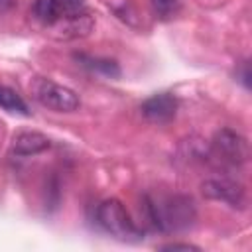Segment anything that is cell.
I'll return each instance as SVG.
<instances>
[{
    "label": "cell",
    "mask_w": 252,
    "mask_h": 252,
    "mask_svg": "<svg viewBox=\"0 0 252 252\" xmlns=\"http://www.w3.org/2000/svg\"><path fill=\"white\" fill-rule=\"evenodd\" d=\"M159 248L161 250H199V246L189 244V242H169V244H163Z\"/></svg>",
    "instance_id": "obj_12"
},
{
    "label": "cell",
    "mask_w": 252,
    "mask_h": 252,
    "mask_svg": "<svg viewBox=\"0 0 252 252\" xmlns=\"http://www.w3.org/2000/svg\"><path fill=\"white\" fill-rule=\"evenodd\" d=\"M96 222L104 232L122 242H136L142 238V230L118 199H106L96 207Z\"/></svg>",
    "instance_id": "obj_2"
},
{
    "label": "cell",
    "mask_w": 252,
    "mask_h": 252,
    "mask_svg": "<svg viewBox=\"0 0 252 252\" xmlns=\"http://www.w3.org/2000/svg\"><path fill=\"white\" fill-rule=\"evenodd\" d=\"M0 106L12 114H22V116H30V108L26 104V100L10 87L0 85Z\"/></svg>",
    "instance_id": "obj_9"
},
{
    "label": "cell",
    "mask_w": 252,
    "mask_h": 252,
    "mask_svg": "<svg viewBox=\"0 0 252 252\" xmlns=\"http://www.w3.org/2000/svg\"><path fill=\"white\" fill-rule=\"evenodd\" d=\"M49 146H51V142H49L47 136H43L41 132L26 130V132H20V134L14 136L12 152H14L16 156L28 158V156H35V154L45 152Z\"/></svg>",
    "instance_id": "obj_8"
},
{
    "label": "cell",
    "mask_w": 252,
    "mask_h": 252,
    "mask_svg": "<svg viewBox=\"0 0 252 252\" xmlns=\"http://www.w3.org/2000/svg\"><path fill=\"white\" fill-rule=\"evenodd\" d=\"M140 110L146 120H150L154 124H167L169 120H173V116L177 112V98L171 93H158V94L146 98L142 102Z\"/></svg>",
    "instance_id": "obj_7"
},
{
    "label": "cell",
    "mask_w": 252,
    "mask_h": 252,
    "mask_svg": "<svg viewBox=\"0 0 252 252\" xmlns=\"http://www.w3.org/2000/svg\"><path fill=\"white\" fill-rule=\"evenodd\" d=\"M201 191L207 199L213 201H222L230 207H238L244 209L246 205V193L244 187L238 181H232L228 177H215V179H207L201 183Z\"/></svg>",
    "instance_id": "obj_6"
},
{
    "label": "cell",
    "mask_w": 252,
    "mask_h": 252,
    "mask_svg": "<svg viewBox=\"0 0 252 252\" xmlns=\"http://www.w3.org/2000/svg\"><path fill=\"white\" fill-rule=\"evenodd\" d=\"M32 12L45 26H55L63 20L77 18L87 12L85 0H33Z\"/></svg>",
    "instance_id": "obj_4"
},
{
    "label": "cell",
    "mask_w": 252,
    "mask_h": 252,
    "mask_svg": "<svg viewBox=\"0 0 252 252\" xmlns=\"http://www.w3.org/2000/svg\"><path fill=\"white\" fill-rule=\"evenodd\" d=\"M152 8H154V14L158 18L169 20L179 12L181 2L179 0H152Z\"/></svg>",
    "instance_id": "obj_11"
},
{
    "label": "cell",
    "mask_w": 252,
    "mask_h": 252,
    "mask_svg": "<svg viewBox=\"0 0 252 252\" xmlns=\"http://www.w3.org/2000/svg\"><path fill=\"white\" fill-rule=\"evenodd\" d=\"M77 59L89 67L91 71H96V73H102L106 77H118L120 71H118V65L114 61H108V59H98V57H89V55H77Z\"/></svg>",
    "instance_id": "obj_10"
},
{
    "label": "cell",
    "mask_w": 252,
    "mask_h": 252,
    "mask_svg": "<svg viewBox=\"0 0 252 252\" xmlns=\"http://www.w3.org/2000/svg\"><path fill=\"white\" fill-rule=\"evenodd\" d=\"M211 148H213L215 158H219L222 163H230V165H240L250 156L246 138H242L240 134H236L234 130H228V128H222L215 134Z\"/></svg>",
    "instance_id": "obj_5"
},
{
    "label": "cell",
    "mask_w": 252,
    "mask_h": 252,
    "mask_svg": "<svg viewBox=\"0 0 252 252\" xmlns=\"http://www.w3.org/2000/svg\"><path fill=\"white\" fill-rule=\"evenodd\" d=\"M146 211L150 222L161 232L183 230L195 220L193 201L185 195L167 197H146Z\"/></svg>",
    "instance_id": "obj_1"
},
{
    "label": "cell",
    "mask_w": 252,
    "mask_h": 252,
    "mask_svg": "<svg viewBox=\"0 0 252 252\" xmlns=\"http://www.w3.org/2000/svg\"><path fill=\"white\" fill-rule=\"evenodd\" d=\"M30 93L41 106L51 108L55 112H73L81 104L75 91H71L69 87H63L51 79H45V77L32 79Z\"/></svg>",
    "instance_id": "obj_3"
}]
</instances>
